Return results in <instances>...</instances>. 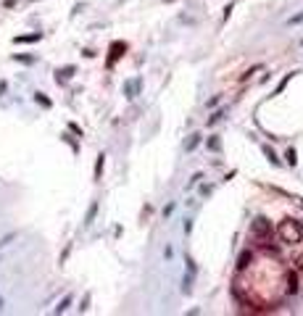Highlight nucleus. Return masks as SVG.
I'll return each instance as SVG.
<instances>
[{"label":"nucleus","mask_w":303,"mask_h":316,"mask_svg":"<svg viewBox=\"0 0 303 316\" xmlns=\"http://www.w3.org/2000/svg\"><path fill=\"white\" fill-rule=\"evenodd\" d=\"M124 90H127V98H134V95L143 90V79H132V82H127Z\"/></svg>","instance_id":"3"},{"label":"nucleus","mask_w":303,"mask_h":316,"mask_svg":"<svg viewBox=\"0 0 303 316\" xmlns=\"http://www.w3.org/2000/svg\"><path fill=\"white\" fill-rule=\"evenodd\" d=\"M0 306H3V300H0Z\"/></svg>","instance_id":"15"},{"label":"nucleus","mask_w":303,"mask_h":316,"mask_svg":"<svg viewBox=\"0 0 303 316\" xmlns=\"http://www.w3.org/2000/svg\"><path fill=\"white\" fill-rule=\"evenodd\" d=\"M280 237L285 243H300L303 240V224L295 219H285L280 227Z\"/></svg>","instance_id":"1"},{"label":"nucleus","mask_w":303,"mask_h":316,"mask_svg":"<svg viewBox=\"0 0 303 316\" xmlns=\"http://www.w3.org/2000/svg\"><path fill=\"white\" fill-rule=\"evenodd\" d=\"M95 211H98V203H93V205H90V211H87V221H93Z\"/></svg>","instance_id":"10"},{"label":"nucleus","mask_w":303,"mask_h":316,"mask_svg":"<svg viewBox=\"0 0 303 316\" xmlns=\"http://www.w3.org/2000/svg\"><path fill=\"white\" fill-rule=\"evenodd\" d=\"M208 148H211V150H219V140L211 137V140H208Z\"/></svg>","instance_id":"11"},{"label":"nucleus","mask_w":303,"mask_h":316,"mask_svg":"<svg viewBox=\"0 0 303 316\" xmlns=\"http://www.w3.org/2000/svg\"><path fill=\"white\" fill-rule=\"evenodd\" d=\"M287 293H290V295H295V293H298V279H295V274H293V272L287 274Z\"/></svg>","instance_id":"5"},{"label":"nucleus","mask_w":303,"mask_h":316,"mask_svg":"<svg viewBox=\"0 0 303 316\" xmlns=\"http://www.w3.org/2000/svg\"><path fill=\"white\" fill-rule=\"evenodd\" d=\"M285 158H287V164H290V166H295V161H298V158H295V150H293V148L285 153Z\"/></svg>","instance_id":"7"},{"label":"nucleus","mask_w":303,"mask_h":316,"mask_svg":"<svg viewBox=\"0 0 303 316\" xmlns=\"http://www.w3.org/2000/svg\"><path fill=\"white\" fill-rule=\"evenodd\" d=\"M222 119H224V111H216V114L208 119V124H216V121H222Z\"/></svg>","instance_id":"8"},{"label":"nucleus","mask_w":303,"mask_h":316,"mask_svg":"<svg viewBox=\"0 0 303 316\" xmlns=\"http://www.w3.org/2000/svg\"><path fill=\"white\" fill-rule=\"evenodd\" d=\"M100 171H103V155L98 158V164H95V177H100Z\"/></svg>","instance_id":"12"},{"label":"nucleus","mask_w":303,"mask_h":316,"mask_svg":"<svg viewBox=\"0 0 303 316\" xmlns=\"http://www.w3.org/2000/svg\"><path fill=\"white\" fill-rule=\"evenodd\" d=\"M248 261H251V253H242V256H240V264H237V266H240V269H242V266H248Z\"/></svg>","instance_id":"9"},{"label":"nucleus","mask_w":303,"mask_h":316,"mask_svg":"<svg viewBox=\"0 0 303 316\" xmlns=\"http://www.w3.org/2000/svg\"><path fill=\"white\" fill-rule=\"evenodd\" d=\"M264 153H266V158H269L271 164H274V166H280V158L274 155V150H271V148H266V145H264Z\"/></svg>","instance_id":"6"},{"label":"nucleus","mask_w":303,"mask_h":316,"mask_svg":"<svg viewBox=\"0 0 303 316\" xmlns=\"http://www.w3.org/2000/svg\"><path fill=\"white\" fill-rule=\"evenodd\" d=\"M69 303H71V298H64V300H61V306H58V311H64Z\"/></svg>","instance_id":"13"},{"label":"nucleus","mask_w":303,"mask_h":316,"mask_svg":"<svg viewBox=\"0 0 303 316\" xmlns=\"http://www.w3.org/2000/svg\"><path fill=\"white\" fill-rule=\"evenodd\" d=\"M298 21H303V13H298V16H293V19H290V24H298Z\"/></svg>","instance_id":"14"},{"label":"nucleus","mask_w":303,"mask_h":316,"mask_svg":"<svg viewBox=\"0 0 303 316\" xmlns=\"http://www.w3.org/2000/svg\"><path fill=\"white\" fill-rule=\"evenodd\" d=\"M253 232H256V234H261L264 240H266V237L271 234V224H269V219H264V216L256 219V221H253Z\"/></svg>","instance_id":"2"},{"label":"nucleus","mask_w":303,"mask_h":316,"mask_svg":"<svg viewBox=\"0 0 303 316\" xmlns=\"http://www.w3.org/2000/svg\"><path fill=\"white\" fill-rule=\"evenodd\" d=\"M201 140H203L201 135H190V140L185 142V150H187V153H192L195 148H198V142H201Z\"/></svg>","instance_id":"4"}]
</instances>
